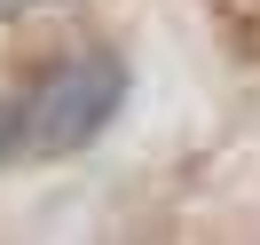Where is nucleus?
I'll return each instance as SVG.
<instances>
[{
    "mask_svg": "<svg viewBox=\"0 0 260 245\" xmlns=\"http://www.w3.org/2000/svg\"><path fill=\"white\" fill-rule=\"evenodd\" d=\"M118 95H126V71H118L111 56H71V64H55L48 79L32 87V103H24V150L63 158V150L95 143V134L111 127Z\"/></svg>",
    "mask_w": 260,
    "mask_h": 245,
    "instance_id": "obj_1",
    "label": "nucleus"
},
{
    "mask_svg": "<svg viewBox=\"0 0 260 245\" xmlns=\"http://www.w3.org/2000/svg\"><path fill=\"white\" fill-rule=\"evenodd\" d=\"M8 150H24V111L16 103H0V158H8Z\"/></svg>",
    "mask_w": 260,
    "mask_h": 245,
    "instance_id": "obj_2",
    "label": "nucleus"
},
{
    "mask_svg": "<svg viewBox=\"0 0 260 245\" xmlns=\"http://www.w3.org/2000/svg\"><path fill=\"white\" fill-rule=\"evenodd\" d=\"M0 8H8V16H32V8H48V0H0Z\"/></svg>",
    "mask_w": 260,
    "mask_h": 245,
    "instance_id": "obj_3",
    "label": "nucleus"
}]
</instances>
